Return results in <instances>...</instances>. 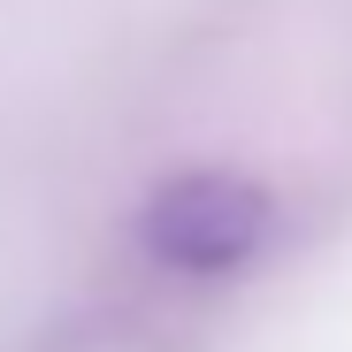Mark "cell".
Listing matches in <instances>:
<instances>
[{
    "instance_id": "6da1fadb",
    "label": "cell",
    "mask_w": 352,
    "mask_h": 352,
    "mask_svg": "<svg viewBox=\"0 0 352 352\" xmlns=\"http://www.w3.org/2000/svg\"><path fill=\"white\" fill-rule=\"evenodd\" d=\"M138 238L176 276H238L276 238V192L245 168H184L146 199Z\"/></svg>"
}]
</instances>
